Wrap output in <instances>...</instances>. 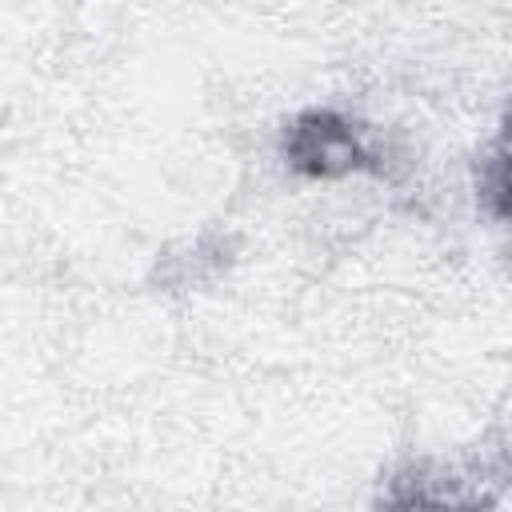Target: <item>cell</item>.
Listing matches in <instances>:
<instances>
[{
	"mask_svg": "<svg viewBox=\"0 0 512 512\" xmlns=\"http://www.w3.org/2000/svg\"><path fill=\"white\" fill-rule=\"evenodd\" d=\"M496 168H500V180H496V196L504 200V212L512 216V136H508V152H504V160H500Z\"/></svg>",
	"mask_w": 512,
	"mask_h": 512,
	"instance_id": "cell-2",
	"label": "cell"
},
{
	"mask_svg": "<svg viewBox=\"0 0 512 512\" xmlns=\"http://www.w3.org/2000/svg\"><path fill=\"white\" fill-rule=\"evenodd\" d=\"M292 156H296V164H304L312 172H336V168H352L360 152L344 124H336L328 116H312V128H296Z\"/></svg>",
	"mask_w": 512,
	"mask_h": 512,
	"instance_id": "cell-1",
	"label": "cell"
}]
</instances>
